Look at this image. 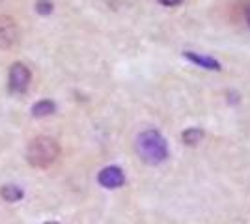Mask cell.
<instances>
[{"label":"cell","mask_w":250,"mask_h":224,"mask_svg":"<svg viewBox=\"0 0 250 224\" xmlns=\"http://www.w3.org/2000/svg\"><path fill=\"white\" fill-rule=\"evenodd\" d=\"M135 149L140 161H144L149 166H157V164L165 163L170 155L167 140L155 129L142 131L135 140Z\"/></svg>","instance_id":"obj_1"},{"label":"cell","mask_w":250,"mask_h":224,"mask_svg":"<svg viewBox=\"0 0 250 224\" xmlns=\"http://www.w3.org/2000/svg\"><path fill=\"white\" fill-rule=\"evenodd\" d=\"M60 144L52 137H36L26 146V161L34 168H47L60 157Z\"/></svg>","instance_id":"obj_2"},{"label":"cell","mask_w":250,"mask_h":224,"mask_svg":"<svg viewBox=\"0 0 250 224\" xmlns=\"http://www.w3.org/2000/svg\"><path fill=\"white\" fill-rule=\"evenodd\" d=\"M32 82V73L30 69L22 62H15L11 64L10 73H8V86H10L11 94H24L28 90Z\"/></svg>","instance_id":"obj_3"},{"label":"cell","mask_w":250,"mask_h":224,"mask_svg":"<svg viewBox=\"0 0 250 224\" xmlns=\"http://www.w3.org/2000/svg\"><path fill=\"white\" fill-rule=\"evenodd\" d=\"M19 24L10 15H0V51H8L19 41Z\"/></svg>","instance_id":"obj_4"},{"label":"cell","mask_w":250,"mask_h":224,"mask_svg":"<svg viewBox=\"0 0 250 224\" xmlns=\"http://www.w3.org/2000/svg\"><path fill=\"white\" fill-rule=\"evenodd\" d=\"M97 182L104 189H120L125 183V174L120 166H104L97 174Z\"/></svg>","instance_id":"obj_5"},{"label":"cell","mask_w":250,"mask_h":224,"mask_svg":"<svg viewBox=\"0 0 250 224\" xmlns=\"http://www.w3.org/2000/svg\"><path fill=\"white\" fill-rule=\"evenodd\" d=\"M183 56H185L187 60H190L192 64L204 67V69H209V71H220V64L215 60V58H211V56H202V54L192 53V51L183 53Z\"/></svg>","instance_id":"obj_6"},{"label":"cell","mask_w":250,"mask_h":224,"mask_svg":"<svg viewBox=\"0 0 250 224\" xmlns=\"http://www.w3.org/2000/svg\"><path fill=\"white\" fill-rule=\"evenodd\" d=\"M54 112H56V103L51 101V99H42V101H38V103L32 107V116L34 118L51 116Z\"/></svg>","instance_id":"obj_7"},{"label":"cell","mask_w":250,"mask_h":224,"mask_svg":"<svg viewBox=\"0 0 250 224\" xmlns=\"http://www.w3.org/2000/svg\"><path fill=\"white\" fill-rule=\"evenodd\" d=\"M0 196H2L6 202L15 204L24 198V191H22L21 187H17V185H4V187L0 189Z\"/></svg>","instance_id":"obj_8"},{"label":"cell","mask_w":250,"mask_h":224,"mask_svg":"<svg viewBox=\"0 0 250 224\" xmlns=\"http://www.w3.org/2000/svg\"><path fill=\"white\" fill-rule=\"evenodd\" d=\"M206 137V133H204V129L200 127H188L187 131H183V135H181V139L183 142L187 144V146H198L200 142L204 140Z\"/></svg>","instance_id":"obj_9"},{"label":"cell","mask_w":250,"mask_h":224,"mask_svg":"<svg viewBox=\"0 0 250 224\" xmlns=\"http://www.w3.org/2000/svg\"><path fill=\"white\" fill-rule=\"evenodd\" d=\"M52 2L51 0H38L36 2V11L40 13V15H49V13H52Z\"/></svg>","instance_id":"obj_10"},{"label":"cell","mask_w":250,"mask_h":224,"mask_svg":"<svg viewBox=\"0 0 250 224\" xmlns=\"http://www.w3.org/2000/svg\"><path fill=\"white\" fill-rule=\"evenodd\" d=\"M159 4H163V6H167V8H174V6H179L183 0H157Z\"/></svg>","instance_id":"obj_11"},{"label":"cell","mask_w":250,"mask_h":224,"mask_svg":"<svg viewBox=\"0 0 250 224\" xmlns=\"http://www.w3.org/2000/svg\"><path fill=\"white\" fill-rule=\"evenodd\" d=\"M247 19H249V24H250V8H249V11H247Z\"/></svg>","instance_id":"obj_12"},{"label":"cell","mask_w":250,"mask_h":224,"mask_svg":"<svg viewBox=\"0 0 250 224\" xmlns=\"http://www.w3.org/2000/svg\"><path fill=\"white\" fill-rule=\"evenodd\" d=\"M45 224H60V223H45Z\"/></svg>","instance_id":"obj_13"}]
</instances>
